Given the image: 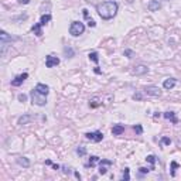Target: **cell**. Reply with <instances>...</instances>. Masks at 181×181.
Listing matches in <instances>:
<instances>
[{
    "label": "cell",
    "mask_w": 181,
    "mask_h": 181,
    "mask_svg": "<svg viewBox=\"0 0 181 181\" xmlns=\"http://www.w3.org/2000/svg\"><path fill=\"white\" fill-rule=\"evenodd\" d=\"M27 78H28V74H27V72H24V74H21V75H19V77L14 78L13 81H12V85H13V86H20V85L26 81Z\"/></svg>",
    "instance_id": "8"
},
{
    "label": "cell",
    "mask_w": 181,
    "mask_h": 181,
    "mask_svg": "<svg viewBox=\"0 0 181 181\" xmlns=\"http://www.w3.org/2000/svg\"><path fill=\"white\" fill-rule=\"evenodd\" d=\"M175 82H177V81H175L174 78H168V79H166V81H164L163 86H164L166 89H171V88H174Z\"/></svg>",
    "instance_id": "13"
},
{
    "label": "cell",
    "mask_w": 181,
    "mask_h": 181,
    "mask_svg": "<svg viewBox=\"0 0 181 181\" xmlns=\"http://www.w3.org/2000/svg\"><path fill=\"white\" fill-rule=\"evenodd\" d=\"M161 143H163V144H170V143H171V140H170L168 137H163V139H161Z\"/></svg>",
    "instance_id": "29"
},
{
    "label": "cell",
    "mask_w": 181,
    "mask_h": 181,
    "mask_svg": "<svg viewBox=\"0 0 181 181\" xmlns=\"http://www.w3.org/2000/svg\"><path fill=\"white\" fill-rule=\"evenodd\" d=\"M30 96H31L33 105H37V106H45L47 105V96L43 95V93H40V92H37L35 89L31 90Z\"/></svg>",
    "instance_id": "2"
},
{
    "label": "cell",
    "mask_w": 181,
    "mask_h": 181,
    "mask_svg": "<svg viewBox=\"0 0 181 181\" xmlns=\"http://www.w3.org/2000/svg\"><path fill=\"white\" fill-rule=\"evenodd\" d=\"M125 132V126L123 125H115L113 127H112V133L115 136H120Z\"/></svg>",
    "instance_id": "12"
},
{
    "label": "cell",
    "mask_w": 181,
    "mask_h": 181,
    "mask_svg": "<svg viewBox=\"0 0 181 181\" xmlns=\"http://www.w3.org/2000/svg\"><path fill=\"white\" fill-rule=\"evenodd\" d=\"M17 163H19L20 166H23V167H30V161H28L27 157H19Z\"/></svg>",
    "instance_id": "15"
},
{
    "label": "cell",
    "mask_w": 181,
    "mask_h": 181,
    "mask_svg": "<svg viewBox=\"0 0 181 181\" xmlns=\"http://www.w3.org/2000/svg\"><path fill=\"white\" fill-rule=\"evenodd\" d=\"M31 120V116H28V115H26V116L20 117L19 119V125H26L27 122H30Z\"/></svg>",
    "instance_id": "22"
},
{
    "label": "cell",
    "mask_w": 181,
    "mask_h": 181,
    "mask_svg": "<svg viewBox=\"0 0 181 181\" xmlns=\"http://www.w3.org/2000/svg\"><path fill=\"white\" fill-rule=\"evenodd\" d=\"M122 180H125V181H129L130 180L129 168H125V171H123V175H122Z\"/></svg>",
    "instance_id": "24"
},
{
    "label": "cell",
    "mask_w": 181,
    "mask_h": 181,
    "mask_svg": "<svg viewBox=\"0 0 181 181\" xmlns=\"http://www.w3.org/2000/svg\"><path fill=\"white\" fill-rule=\"evenodd\" d=\"M133 129H135V132H136V133H137V135H142V132H143L142 125H136V126H135V127H133Z\"/></svg>",
    "instance_id": "25"
},
{
    "label": "cell",
    "mask_w": 181,
    "mask_h": 181,
    "mask_svg": "<svg viewBox=\"0 0 181 181\" xmlns=\"http://www.w3.org/2000/svg\"><path fill=\"white\" fill-rule=\"evenodd\" d=\"M133 98H135V99H142V95H140V93H135Z\"/></svg>",
    "instance_id": "33"
},
{
    "label": "cell",
    "mask_w": 181,
    "mask_h": 181,
    "mask_svg": "<svg viewBox=\"0 0 181 181\" xmlns=\"http://www.w3.org/2000/svg\"><path fill=\"white\" fill-rule=\"evenodd\" d=\"M139 170H140V173H142V174H146V173H149L150 171L149 168H146V167H140Z\"/></svg>",
    "instance_id": "30"
},
{
    "label": "cell",
    "mask_w": 181,
    "mask_h": 181,
    "mask_svg": "<svg viewBox=\"0 0 181 181\" xmlns=\"http://www.w3.org/2000/svg\"><path fill=\"white\" fill-rule=\"evenodd\" d=\"M0 38H1V44H6L7 41H12L13 40L6 31H0Z\"/></svg>",
    "instance_id": "14"
},
{
    "label": "cell",
    "mask_w": 181,
    "mask_h": 181,
    "mask_svg": "<svg viewBox=\"0 0 181 181\" xmlns=\"http://www.w3.org/2000/svg\"><path fill=\"white\" fill-rule=\"evenodd\" d=\"M86 139L88 140H92V142H102V139H104V133L102 132H90V133H86Z\"/></svg>",
    "instance_id": "4"
},
{
    "label": "cell",
    "mask_w": 181,
    "mask_h": 181,
    "mask_svg": "<svg viewBox=\"0 0 181 181\" xmlns=\"http://www.w3.org/2000/svg\"><path fill=\"white\" fill-rule=\"evenodd\" d=\"M144 92L150 95V96H160L161 95V90L159 86H154V85H149V86H146L144 88Z\"/></svg>",
    "instance_id": "5"
},
{
    "label": "cell",
    "mask_w": 181,
    "mask_h": 181,
    "mask_svg": "<svg viewBox=\"0 0 181 181\" xmlns=\"http://www.w3.org/2000/svg\"><path fill=\"white\" fill-rule=\"evenodd\" d=\"M64 52H65V55H67V58H72V57H74V54H75V52H74V50H72V48H70V47H65Z\"/></svg>",
    "instance_id": "20"
},
{
    "label": "cell",
    "mask_w": 181,
    "mask_h": 181,
    "mask_svg": "<svg viewBox=\"0 0 181 181\" xmlns=\"http://www.w3.org/2000/svg\"><path fill=\"white\" fill-rule=\"evenodd\" d=\"M50 20H51V14H44V16L41 17V20H40L38 24H40L41 27H43V26H45V24H47V23H48Z\"/></svg>",
    "instance_id": "18"
},
{
    "label": "cell",
    "mask_w": 181,
    "mask_h": 181,
    "mask_svg": "<svg viewBox=\"0 0 181 181\" xmlns=\"http://www.w3.org/2000/svg\"><path fill=\"white\" fill-rule=\"evenodd\" d=\"M89 59L90 61H93L95 64H98V61H99V58H98V52H89Z\"/></svg>",
    "instance_id": "23"
},
{
    "label": "cell",
    "mask_w": 181,
    "mask_h": 181,
    "mask_svg": "<svg viewBox=\"0 0 181 181\" xmlns=\"http://www.w3.org/2000/svg\"><path fill=\"white\" fill-rule=\"evenodd\" d=\"M123 54H125V55H127V57L130 58V55H132V51H130V50H126V51L123 52Z\"/></svg>",
    "instance_id": "32"
},
{
    "label": "cell",
    "mask_w": 181,
    "mask_h": 181,
    "mask_svg": "<svg viewBox=\"0 0 181 181\" xmlns=\"http://www.w3.org/2000/svg\"><path fill=\"white\" fill-rule=\"evenodd\" d=\"M96 163H99V157H96V156H92V157L89 159L88 167H95V166H96Z\"/></svg>",
    "instance_id": "19"
},
{
    "label": "cell",
    "mask_w": 181,
    "mask_h": 181,
    "mask_svg": "<svg viewBox=\"0 0 181 181\" xmlns=\"http://www.w3.org/2000/svg\"><path fill=\"white\" fill-rule=\"evenodd\" d=\"M59 64V58L54 57V55H47L45 57V67L47 68H52V67H57Z\"/></svg>",
    "instance_id": "6"
},
{
    "label": "cell",
    "mask_w": 181,
    "mask_h": 181,
    "mask_svg": "<svg viewBox=\"0 0 181 181\" xmlns=\"http://www.w3.org/2000/svg\"><path fill=\"white\" fill-rule=\"evenodd\" d=\"M112 166V161L110 160H99V174H106L108 171V167Z\"/></svg>",
    "instance_id": "7"
},
{
    "label": "cell",
    "mask_w": 181,
    "mask_h": 181,
    "mask_svg": "<svg viewBox=\"0 0 181 181\" xmlns=\"http://www.w3.org/2000/svg\"><path fill=\"white\" fill-rule=\"evenodd\" d=\"M52 167H54V170H58L59 166H58V164H52Z\"/></svg>",
    "instance_id": "34"
},
{
    "label": "cell",
    "mask_w": 181,
    "mask_h": 181,
    "mask_svg": "<svg viewBox=\"0 0 181 181\" xmlns=\"http://www.w3.org/2000/svg\"><path fill=\"white\" fill-rule=\"evenodd\" d=\"M117 9H119V4H117L116 1H104V3H101V4H98L96 6V12L99 14V17L104 20H110L113 19L117 13Z\"/></svg>",
    "instance_id": "1"
},
{
    "label": "cell",
    "mask_w": 181,
    "mask_h": 181,
    "mask_svg": "<svg viewBox=\"0 0 181 181\" xmlns=\"http://www.w3.org/2000/svg\"><path fill=\"white\" fill-rule=\"evenodd\" d=\"M160 1L159 0H150V3L147 4V7H149V10L150 12H157L159 9H160Z\"/></svg>",
    "instance_id": "11"
},
{
    "label": "cell",
    "mask_w": 181,
    "mask_h": 181,
    "mask_svg": "<svg viewBox=\"0 0 181 181\" xmlns=\"http://www.w3.org/2000/svg\"><path fill=\"white\" fill-rule=\"evenodd\" d=\"M147 72H149V68L146 65H137V67H135V70H133L135 75H144Z\"/></svg>",
    "instance_id": "9"
},
{
    "label": "cell",
    "mask_w": 181,
    "mask_h": 181,
    "mask_svg": "<svg viewBox=\"0 0 181 181\" xmlns=\"http://www.w3.org/2000/svg\"><path fill=\"white\" fill-rule=\"evenodd\" d=\"M85 31V26L84 23H81V21H74L70 27V34L74 35V37H78V35H81V34H84Z\"/></svg>",
    "instance_id": "3"
},
{
    "label": "cell",
    "mask_w": 181,
    "mask_h": 181,
    "mask_svg": "<svg viewBox=\"0 0 181 181\" xmlns=\"http://www.w3.org/2000/svg\"><path fill=\"white\" fill-rule=\"evenodd\" d=\"M34 89L37 90V92H40V93H43V95H48V92H50V88L47 86V85H44V84H37V86L34 88Z\"/></svg>",
    "instance_id": "10"
},
{
    "label": "cell",
    "mask_w": 181,
    "mask_h": 181,
    "mask_svg": "<svg viewBox=\"0 0 181 181\" xmlns=\"http://www.w3.org/2000/svg\"><path fill=\"white\" fill-rule=\"evenodd\" d=\"M82 12H84L85 19L88 20V26H89V27H95V26H96V23H95V21H93L92 19H89V14H88V10H85V9H84Z\"/></svg>",
    "instance_id": "16"
},
{
    "label": "cell",
    "mask_w": 181,
    "mask_h": 181,
    "mask_svg": "<svg viewBox=\"0 0 181 181\" xmlns=\"http://www.w3.org/2000/svg\"><path fill=\"white\" fill-rule=\"evenodd\" d=\"M19 3H21V4H28L30 0H19Z\"/></svg>",
    "instance_id": "31"
},
{
    "label": "cell",
    "mask_w": 181,
    "mask_h": 181,
    "mask_svg": "<svg viewBox=\"0 0 181 181\" xmlns=\"http://www.w3.org/2000/svg\"><path fill=\"white\" fill-rule=\"evenodd\" d=\"M77 153L79 156H85V154H86V149H85V147H78V149H77Z\"/></svg>",
    "instance_id": "27"
},
{
    "label": "cell",
    "mask_w": 181,
    "mask_h": 181,
    "mask_svg": "<svg viewBox=\"0 0 181 181\" xmlns=\"http://www.w3.org/2000/svg\"><path fill=\"white\" fill-rule=\"evenodd\" d=\"M146 160L151 164V167H150V170H153L154 168V163H156V156H153V154H150V156H147L146 157Z\"/></svg>",
    "instance_id": "21"
},
{
    "label": "cell",
    "mask_w": 181,
    "mask_h": 181,
    "mask_svg": "<svg viewBox=\"0 0 181 181\" xmlns=\"http://www.w3.org/2000/svg\"><path fill=\"white\" fill-rule=\"evenodd\" d=\"M177 167H178V164H177L175 161L171 163V175H173V177L175 175V168H177Z\"/></svg>",
    "instance_id": "26"
},
{
    "label": "cell",
    "mask_w": 181,
    "mask_h": 181,
    "mask_svg": "<svg viewBox=\"0 0 181 181\" xmlns=\"http://www.w3.org/2000/svg\"><path fill=\"white\" fill-rule=\"evenodd\" d=\"M19 101H20V102H26V101H27V96L24 95V93H20V95H19Z\"/></svg>",
    "instance_id": "28"
},
{
    "label": "cell",
    "mask_w": 181,
    "mask_h": 181,
    "mask_svg": "<svg viewBox=\"0 0 181 181\" xmlns=\"http://www.w3.org/2000/svg\"><path fill=\"white\" fill-rule=\"evenodd\" d=\"M164 117H166V119H168V120H171L173 123H177V122H178V120H177V117H175V115L173 113V112H166V113H164Z\"/></svg>",
    "instance_id": "17"
}]
</instances>
